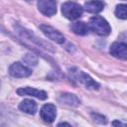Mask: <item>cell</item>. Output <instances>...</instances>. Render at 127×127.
Returning a JSON list of instances; mask_svg holds the SVG:
<instances>
[{
  "mask_svg": "<svg viewBox=\"0 0 127 127\" xmlns=\"http://www.w3.org/2000/svg\"><path fill=\"white\" fill-rule=\"evenodd\" d=\"M110 54L120 60H127V44L122 42H115L110 47Z\"/></svg>",
  "mask_w": 127,
  "mask_h": 127,
  "instance_id": "obj_6",
  "label": "cell"
},
{
  "mask_svg": "<svg viewBox=\"0 0 127 127\" xmlns=\"http://www.w3.org/2000/svg\"><path fill=\"white\" fill-rule=\"evenodd\" d=\"M60 100L62 102H64V104H67L69 106H77L79 104V100L78 98L71 93H64L61 95Z\"/></svg>",
  "mask_w": 127,
  "mask_h": 127,
  "instance_id": "obj_13",
  "label": "cell"
},
{
  "mask_svg": "<svg viewBox=\"0 0 127 127\" xmlns=\"http://www.w3.org/2000/svg\"><path fill=\"white\" fill-rule=\"evenodd\" d=\"M9 73L13 76V77H27L29 75H31L32 70L30 68H28L27 66H25L24 64H22L21 63H14L10 65L9 67Z\"/></svg>",
  "mask_w": 127,
  "mask_h": 127,
  "instance_id": "obj_3",
  "label": "cell"
},
{
  "mask_svg": "<svg viewBox=\"0 0 127 127\" xmlns=\"http://www.w3.org/2000/svg\"><path fill=\"white\" fill-rule=\"evenodd\" d=\"M70 29L74 34L79 36H85L88 34V31H89L88 25L85 24L84 22H75L70 25Z\"/></svg>",
  "mask_w": 127,
  "mask_h": 127,
  "instance_id": "obj_12",
  "label": "cell"
},
{
  "mask_svg": "<svg viewBox=\"0 0 127 127\" xmlns=\"http://www.w3.org/2000/svg\"><path fill=\"white\" fill-rule=\"evenodd\" d=\"M17 93L21 96L24 95H28V96H33V97H37L39 99H46L47 98V93L44 90H39L33 87H21L17 89Z\"/></svg>",
  "mask_w": 127,
  "mask_h": 127,
  "instance_id": "obj_9",
  "label": "cell"
},
{
  "mask_svg": "<svg viewBox=\"0 0 127 127\" xmlns=\"http://www.w3.org/2000/svg\"><path fill=\"white\" fill-rule=\"evenodd\" d=\"M24 61H25L27 64H33V65H36V64H37V58H36L34 55H30V54L26 55Z\"/></svg>",
  "mask_w": 127,
  "mask_h": 127,
  "instance_id": "obj_15",
  "label": "cell"
},
{
  "mask_svg": "<svg viewBox=\"0 0 127 127\" xmlns=\"http://www.w3.org/2000/svg\"><path fill=\"white\" fill-rule=\"evenodd\" d=\"M19 108L28 114H35L37 111V103L32 99H24L20 104Z\"/></svg>",
  "mask_w": 127,
  "mask_h": 127,
  "instance_id": "obj_11",
  "label": "cell"
},
{
  "mask_svg": "<svg viewBox=\"0 0 127 127\" xmlns=\"http://www.w3.org/2000/svg\"><path fill=\"white\" fill-rule=\"evenodd\" d=\"M115 15L119 19H127V4H119L116 6Z\"/></svg>",
  "mask_w": 127,
  "mask_h": 127,
  "instance_id": "obj_14",
  "label": "cell"
},
{
  "mask_svg": "<svg viewBox=\"0 0 127 127\" xmlns=\"http://www.w3.org/2000/svg\"><path fill=\"white\" fill-rule=\"evenodd\" d=\"M92 117L94 118V120H95V121H98V122H100V123H105V122H106L105 118H104L103 116H101V115H98V114H94V113H92Z\"/></svg>",
  "mask_w": 127,
  "mask_h": 127,
  "instance_id": "obj_16",
  "label": "cell"
},
{
  "mask_svg": "<svg viewBox=\"0 0 127 127\" xmlns=\"http://www.w3.org/2000/svg\"><path fill=\"white\" fill-rule=\"evenodd\" d=\"M62 13L69 20H76L82 15L83 8L77 3L67 1L62 5Z\"/></svg>",
  "mask_w": 127,
  "mask_h": 127,
  "instance_id": "obj_2",
  "label": "cell"
},
{
  "mask_svg": "<svg viewBox=\"0 0 127 127\" xmlns=\"http://www.w3.org/2000/svg\"><path fill=\"white\" fill-rule=\"evenodd\" d=\"M40 115H41V118L45 121V122H48V123H52L54 122V120L56 119V116H57V108L54 104H45L41 111H40Z\"/></svg>",
  "mask_w": 127,
  "mask_h": 127,
  "instance_id": "obj_8",
  "label": "cell"
},
{
  "mask_svg": "<svg viewBox=\"0 0 127 127\" xmlns=\"http://www.w3.org/2000/svg\"><path fill=\"white\" fill-rule=\"evenodd\" d=\"M38 8L46 16H53L57 12V3L55 0H39Z\"/></svg>",
  "mask_w": 127,
  "mask_h": 127,
  "instance_id": "obj_5",
  "label": "cell"
},
{
  "mask_svg": "<svg viewBox=\"0 0 127 127\" xmlns=\"http://www.w3.org/2000/svg\"><path fill=\"white\" fill-rule=\"evenodd\" d=\"M89 28L99 36H108L111 32V28L108 22L100 16H93L90 18Z\"/></svg>",
  "mask_w": 127,
  "mask_h": 127,
  "instance_id": "obj_1",
  "label": "cell"
},
{
  "mask_svg": "<svg viewBox=\"0 0 127 127\" xmlns=\"http://www.w3.org/2000/svg\"><path fill=\"white\" fill-rule=\"evenodd\" d=\"M59 125H69L68 123H60Z\"/></svg>",
  "mask_w": 127,
  "mask_h": 127,
  "instance_id": "obj_17",
  "label": "cell"
},
{
  "mask_svg": "<svg viewBox=\"0 0 127 127\" xmlns=\"http://www.w3.org/2000/svg\"><path fill=\"white\" fill-rule=\"evenodd\" d=\"M73 77L80 83L84 84L87 88H90V89H98L99 88V84L94 81L88 74L84 73L83 71H76L75 73H73Z\"/></svg>",
  "mask_w": 127,
  "mask_h": 127,
  "instance_id": "obj_7",
  "label": "cell"
},
{
  "mask_svg": "<svg viewBox=\"0 0 127 127\" xmlns=\"http://www.w3.org/2000/svg\"><path fill=\"white\" fill-rule=\"evenodd\" d=\"M84 8L89 13H99L104 8V2L101 0H90L85 3Z\"/></svg>",
  "mask_w": 127,
  "mask_h": 127,
  "instance_id": "obj_10",
  "label": "cell"
},
{
  "mask_svg": "<svg viewBox=\"0 0 127 127\" xmlns=\"http://www.w3.org/2000/svg\"><path fill=\"white\" fill-rule=\"evenodd\" d=\"M40 29L42 30V32L52 41L58 43V44H63L64 42V37L56 29H54L53 27L49 26V25H41Z\"/></svg>",
  "mask_w": 127,
  "mask_h": 127,
  "instance_id": "obj_4",
  "label": "cell"
}]
</instances>
